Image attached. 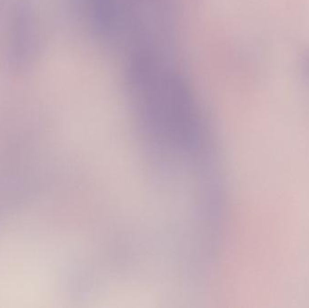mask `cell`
<instances>
[{"instance_id":"1","label":"cell","mask_w":309,"mask_h":308,"mask_svg":"<svg viewBox=\"0 0 309 308\" xmlns=\"http://www.w3.org/2000/svg\"><path fill=\"white\" fill-rule=\"evenodd\" d=\"M303 73L305 76V79L309 82V54H307L305 58H304L303 61Z\"/></svg>"}]
</instances>
